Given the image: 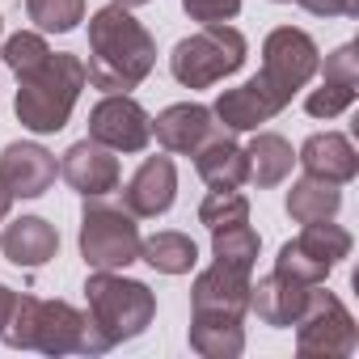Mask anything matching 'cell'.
<instances>
[{
    "mask_svg": "<svg viewBox=\"0 0 359 359\" xmlns=\"http://www.w3.org/2000/svg\"><path fill=\"white\" fill-rule=\"evenodd\" d=\"M296 161L304 165V173L325 177V182H334V187L355 182V173H359V152H355V144L342 131H313L300 144Z\"/></svg>",
    "mask_w": 359,
    "mask_h": 359,
    "instance_id": "17",
    "label": "cell"
},
{
    "mask_svg": "<svg viewBox=\"0 0 359 359\" xmlns=\"http://www.w3.org/2000/svg\"><path fill=\"white\" fill-rule=\"evenodd\" d=\"M245 313H250V275L220 262L195 275L191 321H245Z\"/></svg>",
    "mask_w": 359,
    "mask_h": 359,
    "instance_id": "11",
    "label": "cell"
},
{
    "mask_svg": "<svg viewBox=\"0 0 359 359\" xmlns=\"http://www.w3.org/2000/svg\"><path fill=\"white\" fill-rule=\"evenodd\" d=\"M287 110V102L275 93V89H266L258 76H250L245 85H237V89H224L220 97H216V106H212V114H216V123L224 127V131H258L262 123H271L275 114H283Z\"/></svg>",
    "mask_w": 359,
    "mask_h": 359,
    "instance_id": "15",
    "label": "cell"
},
{
    "mask_svg": "<svg viewBox=\"0 0 359 359\" xmlns=\"http://www.w3.org/2000/svg\"><path fill=\"white\" fill-rule=\"evenodd\" d=\"M187 338H191V351H199L203 359H237L245 351L241 321H191Z\"/></svg>",
    "mask_w": 359,
    "mask_h": 359,
    "instance_id": "25",
    "label": "cell"
},
{
    "mask_svg": "<svg viewBox=\"0 0 359 359\" xmlns=\"http://www.w3.org/2000/svg\"><path fill=\"white\" fill-rule=\"evenodd\" d=\"M0 338L18 351H43V355H106L110 351V342L102 338L89 313H81L68 300H43V296H18L13 317Z\"/></svg>",
    "mask_w": 359,
    "mask_h": 359,
    "instance_id": "2",
    "label": "cell"
},
{
    "mask_svg": "<svg viewBox=\"0 0 359 359\" xmlns=\"http://www.w3.org/2000/svg\"><path fill=\"white\" fill-rule=\"evenodd\" d=\"M89 85L85 60L72 51H51L34 72L18 76V123L34 135H55L68 127L81 89Z\"/></svg>",
    "mask_w": 359,
    "mask_h": 359,
    "instance_id": "3",
    "label": "cell"
},
{
    "mask_svg": "<svg viewBox=\"0 0 359 359\" xmlns=\"http://www.w3.org/2000/svg\"><path fill=\"white\" fill-rule=\"evenodd\" d=\"M283 208H287V216H292L296 224L334 220V216H338V208H342V191H338L334 182H325V177L304 173V177H296V182H292V191H287Z\"/></svg>",
    "mask_w": 359,
    "mask_h": 359,
    "instance_id": "22",
    "label": "cell"
},
{
    "mask_svg": "<svg viewBox=\"0 0 359 359\" xmlns=\"http://www.w3.org/2000/svg\"><path fill=\"white\" fill-rule=\"evenodd\" d=\"M55 152H47L43 144L34 140H18V144H5L0 148V182L9 187L13 199H39L51 191L55 182Z\"/></svg>",
    "mask_w": 359,
    "mask_h": 359,
    "instance_id": "13",
    "label": "cell"
},
{
    "mask_svg": "<svg viewBox=\"0 0 359 359\" xmlns=\"http://www.w3.org/2000/svg\"><path fill=\"white\" fill-rule=\"evenodd\" d=\"M60 173H64V182L81 195V199H106L110 191H118L123 182V165L110 148H102L97 140H76L64 161H60Z\"/></svg>",
    "mask_w": 359,
    "mask_h": 359,
    "instance_id": "12",
    "label": "cell"
},
{
    "mask_svg": "<svg viewBox=\"0 0 359 359\" xmlns=\"http://www.w3.org/2000/svg\"><path fill=\"white\" fill-rule=\"evenodd\" d=\"M195 173L212 191H241L250 182V161H245V148L233 140V131H216L208 144H199L195 152Z\"/></svg>",
    "mask_w": 359,
    "mask_h": 359,
    "instance_id": "18",
    "label": "cell"
},
{
    "mask_svg": "<svg viewBox=\"0 0 359 359\" xmlns=\"http://www.w3.org/2000/svg\"><path fill=\"white\" fill-rule=\"evenodd\" d=\"M85 304L110 346L140 338L156 317V292L123 271H93L85 279Z\"/></svg>",
    "mask_w": 359,
    "mask_h": 359,
    "instance_id": "4",
    "label": "cell"
},
{
    "mask_svg": "<svg viewBox=\"0 0 359 359\" xmlns=\"http://www.w3.org/2000/svg\"><path fill=\"white\" fill-rule=\"evenodd\" d=\"M355 93H359V89H351V85H330V81H321V89H313V93L304 97V110H309L313 118H338L342 110L355 106Z\"/></svg>",
    "mask_w": 359,
    "mask_h": 359,
    "instance_id": "29",
    "label": "cell"
},
{
    "mask_svg": "<svg viewBox=\"0 0 359 359\" xmlns=\"http://www.w3.org/2000/svg\"><path fill=\"white\" fill-rule=\"evenodd\" d=\"M241 220H250V199L241 191H208V199L199 203V224L208 229H224Z\"/></svg>",
    "mask_w": 359,
    "mask_h": 359,
    "instance_id": "28",
    "label": "cell"
},
{
    "mask_svg": "<svg viewBox=\"0 0 359 359\" xmlns=\"http://www.w3.org/2000/svg\"><path fill=\"white\" fill-rule=\"evenodd\" d=\"M110 5H123V9H140V5H152V0H110Z\"/></svg>",
    "mask_w": 359,
    "mask_h": 359,
    "instance_id": "35",
    "label": "cell"
},
{
    "mask_svg": "<svg viewBox=\"0 0 359 359\" xmlns=\"http://www.w3.org/2000/svg\"><path fill=\"white\" fill-rule=\"evenodd\" d=\"M317 72H321V81H330V85H351V89H359V51H355V43H342L338 51H330L325 64H317Z\"/></svg>",
    "mask_w": 359,
    "mask_h": 359,
    "instance_id": "30",
    "label": "cell"
},
{
    "mask_svg": "<svg viewBox=\"0 0 359 359\" xmlns=\"http://www.w3.org/2000/svg\"><path fill=\"white\" fill-rule=\"evenodd\" d=\"M140 224L127 208L85 199L76 245L89 271H127L131 262H140Z\"/></svg>",
    "mask_w": 359,
    "mask_h": 359,
    "instance_id": "6",
    "label": "cell"
},
{
    "mask_svg": "<svg viewBox=\"0 0 359 359\" xmlns=\"http://www.w3.org/2000/svg\"><path fill=\"white\" fill-rule=\"evenodd\" d=\"M275 5H287V0H275Z\"/></svg>",
    "mask_w": 359,
    "mask_h": 359,
    "instance_id": "36",
    "label": "cell"
},
{
    "mask_svg": "<svg viewBox=\"0 0 359 359\" xmlns=\"http://www.w3.org/2000/svg\"><path fill=\"white\" fill-rule=\"evenodd\" d=\"M313 18H359V0H296Z\"/></svg>",
    "mask_w": 359,
    "mask_h": 359,
    "instance_id": "32",
    "label": "cell"
},
{
    "mask_svg": "<svg viewBox=\"0 0 359 359\" xmlns=\"http://www.w3.org/2000/svg\"><path fill=\"white\" fill-rule=\"evenodd\" d=\"M304 296H309V283H296V279L271 271V275H262L258 283H250V313H254L262 325H271V330H287V325L300 317Z\"/></svg>",
    "mask_w": 359,
    "mask_h": 359,
    "instance_id": "20",
    "label": "cell"
},
{
    "mask_svg": "<svg viewBox=\"0 0 359 359\" xmlns=\"http://www.w3.org/2000/svg\"><path fill=\"white\" fill-rule=\"evenodd\" d=\"M317 64H321V51L313 43L309 30L300 26H275L266 39H262V68H258V81L266 89H275L287 106L292 97L317 76Z\"/></svg>",
    "mask_w": 359,
    "mask_h": 359,
    "instance_id": "8",
    "label": "cell"
},
{
    "mask_svg": "<svg viewBox=\"0 0 359 359\" xmlns=\"http://www.w3.org/2000/svg\"><path fill=\"white\" fill-rule=\"evenodd\" d=\"M177 199V165L173 156H144L131 182L123 187V208L135 220H156L173 208Z\"/></svg>",
    "mask_w": 359,
    "mask_h": 359,
    "instance_id": "14",
    "label": "cell"
},
{
    "mask_svg": "<svg viewBox=\"0 0 359 359\" xmlns=\"http://www.w3.org/2000/svg\"><path fill=\"white\" fill-rule=\"evenodd\" d=\"M9 208H13V195H9V187H5V182H0V224L9 220Z\"/></svg>",
    "mask_w": 359,
    "mask_h": 359,
    "instance_id": "34",
    "label": "cell"
},
{
    "mask_svg": "<svg viewBox=\"0 0 359 359\" xmlns=\"http://www.w3.org/2000/svg\"><path fill=\"white\" fill-rule=\"evenodd\" d=\"M89 140L110 152H144L152 144V114L131 93H106L89 110Z\"/></svg>",
    "mask_w": 359,
    "mask_h": 359,
    "instance_id": "10",
    "label": "cell"
},
{
    "mask_svg": "<svg viewBox=\"0 0 359 359\" xmlns=\"http://www.w3.org/2000/svg\"><path fill=\"white\" fill-rule=\"evenodd\" d=\"M47 55H51V47H47V39L34 34V30H18V34L5 39V47H0V60H5V68H9L13 76L34 72Z\"/></svg>",
    "mask_w": 359,
    "mask_h": 359,
    "instance_id": "27",
    "label": "cell"
},
{
    "mask_svg": "<svg viewBox=\"0 0 359 359\" xmlns=\"http://www.w3.org/2000/svg\"><path fill=\"white\" fill-rule=\"evenodd\" d=\"M0 30H5V22H0Z\"/></svg>",
    "mask_w": 359,
    "mask_h": 359,
    "instance_id": "37",
    "label": "cell"
},
{
    "mask_svg": "<svg viewBox=\"0 0 359 359\" xmlns=\"http://www.w3.org/2000/svg\"><path fill=\"white\" fill-rule=\"evenodd\" d=\"M245 55H250L245 34L229 22H212V26L187 34L169 51V72L182 89H212L216 81L241 72Z\"/></svg>",
    "mask_w": 359,
    "mask_h": 359,
    "instance_id": "5",
    "label": "cell"
},
{
    "mask_svg": "<svg viewBox=\"0 0 359 359\" xmlns=\"http://www.w3.org/2000/svg\"><path fill=\"white\" fill-rule=\"evenodd\" d=\"M245 161H250V182L258 191H271V187L287 182V173L296 165V152L279 131H258L245 144Z\"/></svg>",
    "mask_w": 359,
    "mask_h": 359,
    "instance_id": "21",
    "label": "cell"
},
{
    "mask_svg": "<svg viewBox=\"0 0 359 359\" xmlns=\"http://www.w3.org/2000/svg\"><path fill=\"white\" fill-rule=\"evenodd\" d=\"M156 68V39L148 34V26L123 9V5H106L89 18V60H85V76L93 89L106 93H131L148 81V72Z\"/></svg>",
    "mask_w": 359,
    "mask_h": 359,
    "instance_id": "1",
    "label": "cell"
},
{
    "mask_svg": "<svg viewBox=\"0 0 359 359\" xmlns=\"http://www.w3.org/2000/svg\"><path fill=\"white\" fill-rule=\"evenodd\" d=\"M13 304H18V292H13L9 283H0V334H5V325H9V317H13Z\"/></svg>",
    "mask_w": 359,
    "mask_h": 359,
    "instance_id": "33",
    "label": "cell"
},
{
    "mask_svg": "<svg viewBox=\"0 0 359 359\" xmlns=\"http://www.w3.org/2000/svg\"><path fill=\"white\" fill-rule=\"evenodd\" d=\"M140 262H148L161 275H187L199 262V245L177 229H161V233L140 241Z\"/></svg>",
    "mask_w": 359,
    "mask_h": 359,
    "instance_id": "23",
    "label": "cell"
},
{
    "mask_svg": "<svg viewBox=\"0 0 359 359\" xmlns=\"http://www.w3.org/2000/svg\"><path fill=\"white\" fill-rule=\"evenodd\" d=\"M182 9L191 22L212 26V22H233L241 13V0H182Z\"/></svg>",
    "mask_w": 359,
    "mask_h": 359,
    "instance_id": "31",
    "label": "cell"
},
{
    "mask_svg": "<svg viewBox=\"0 0 359 359\" xmlns=\"http://www.w3.org/2000/svg\"><path fill=\"white\" fill-rule=\"evenodd\" d=\"M351 233L334 220H313L300 229V237L283 241L279 245V258H275V271L296 279V283H325L330 271L351 258Z\"/></svg>",
    "mask_w": 359,
    "mask_h": 359,
    "instance_id": "9",
    "label": "cell"
},
{
    "mask_svg": "<svg viewBox=\"0 0 359 359\" xmlns=\"http://www.w3.org/2000/svg\"><path fill=\"white\" fill-rule=\"evenodd\" d=\"M26 13L43 34H72L85 22V0H26Z\"/></svg>",
    "mask_w": 359,
    "mask_h": 359,
    "instance_id": "26",
    "label": "cell"
},
{
    "mask_svg": "<svg viewBox=\"0 0 359 359\" xmlns=\"http://www.w3.org/2000/svg\"><path fill=\"white\" fill-rule=\"evenodd\" d=\"M258 250H262V237L250 229V220L212 229V258H216L220 266H233V271L250 275L254 262H258Z\"/></svg>",
    "mask_w": 359,
    "mask_h": 359,
    "instance_id": "24",
    "label": "cell"
},
{
    "mask_svg": "<svg viewBox=\"0 0 359 359\" xmlns=\"http://www.w3.org/2000/svg\"><path fill=\"white\" fill-rule=\"evenodd\" d=\"M0 250H5V258L13 266L39 271L60 254V229L51 220H43V216H18L13 224H5V233H0Z\"/></svg>",
    "mask_w": 359,
    "mask_h": 359,
    "instance_id": "19",
    "label": "cell"
},
{
    "mask_svg": "<svg viewBox=\"0 0 359 359\" xmlns=\"http://www.w3.org/2000/svg\"><path fill=\"white\" fill-rule=\"evenodd\" d=\"M292 325H296V351L300 355L342 359V355H355V346H359V325H355L351 309L334 292H325L321 283H309L304 309Z\"/></svg>",
    "mask_w": 359,
    "mask_h": 359,
    "instance_id": "7",
    "label": "cell"
},
{
    "mask_svg": "<svg viewBox=\"0 0 359 359\" xmlns=\"http://www.w3.org/2000/svg\"><path fill=\"white\" fill-rule=\"evenodd\" d=\"M220 131L212 106H199V102H173L165 106L156 118H152V135L165 152L173 156H191L199 144H208L212 135Z\"/></svg>",
    "mask_w": 359,
    "mask_h": 359,
    "instance_id": "16",
    "label": "cell"
}]
</instances>
